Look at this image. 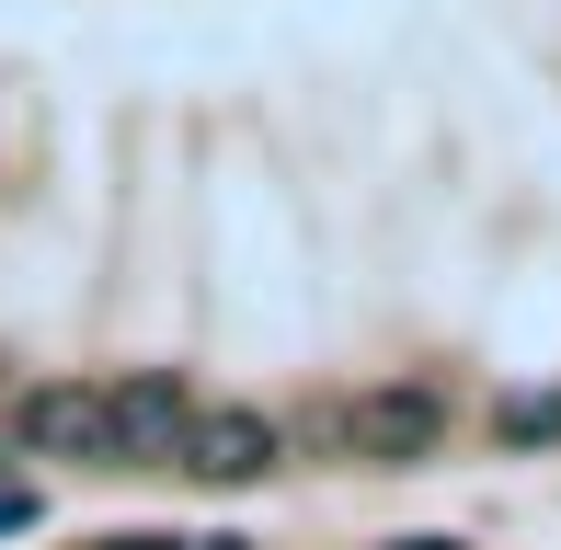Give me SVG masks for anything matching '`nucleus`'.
Instances as JSON below:
<instances>
[{"label":"nucleus","instance_id":"nucleus-1","mask_svg":"<svg viewBox=\"0 0 561 550\" xmlns=\"http://www.w3.org/2000/svg\"><path fill=\"white\" fill-rule=\"evenodd\" d=\"M333 447H344V459H367V470H413V459H436V447H447V390H413V379L355 390V402L333 413Z\"/></svg>","mask_w":561,"mask_h":550},{"label":"nucleus","instance_id":"nucleus-2","mask_svg":"<svg viewBox=\"0 0 561 550\" xmlns=\"http://www.w3.org/2000/svg\"><path fill=\"white\" fill-rule=\"evenodd\" d=\"M23 447H35V459H126L115 379H58V390H23Z\"/></svg>","mask_w":561,"mask_h":550},{"label":"nucleus","instance_id":"nucleus-3","mask_svg":"<svg viewBox=\"0 0 561 550\" xmlns=\"http://www.w3.org/2000/svg\"><path fill=\"white\" fill-rule=\"evenodd\" d=\"M115 424H126V459H184L195 390L172 379V367H138V379H115Z\"/></svg>","mask_w":561,"mask_h":550},{"label":"nucleus","instance_id":"nucleus-4","mask_svg":"<svg viewBox=\"0 0 561 550\" xmlns=\"http://www.w3.org/2000/svg\"><path fill=\"white\" fill-rule=\"evenodd\" d=\"M275 447H287V436H275L264 413H241V402H229V413H195L184 470H195V482H264V470H275Z\"/></svg>","mask_w":561,"mask_h":550},{"label":"nucleus","instance_id":"nucleus-5","mask_svg":"<svg viewBox=\"0 0 561 550\" xmlns=\"http://www.w3.org/2000/svg\"><path fill=\"white\" fill-rule=\"evenodd\" d=\"M493 436L504 447H550L561 436V390H504V402H493Z\"/></svg>","mask_w":561,"mask_h":550},{"label":"nucleus","instance_id":"nucleus-6","mask_svg":"<svg viewBox=\"0 0 561 550\" xmlns=\"http://www.w3.org/2000/svg\"><path fill=\"white\" fill-rule=\"evenodd\" d=\"M12 528H35V493H23V482H0V539H12Z\"/></svg>","mask_w":561,"mask_h":550},{"label":"nucleus","instance_id":"nucleus-7","mask_svg":"<svg viewBox=\"0 0 561 550\" xmlns=\"http://www.w3.org/2000/svg\"><path fill=\"white\" fill-rule=\"evenodd\" d=\"M104 550H172V539H149V528H126V539H104Z\"/></svg>","mask_w":561,"mask_h":550},{"label":"nucleus","instance_id":"nucleus-8","mask_svg":"<svg viewBox=\"0 0 561 550\" xmlns=\"http://www.w3.org/2000/svg\"><path fill=\"white\" fill-rule=\"evenodd\" d=\"M390 550H458V539H390Z\"/></svg>","mask_w":561,"mask_h":550},{"label":"nucleus","instance_id":"nucleus-9","mask_svg":"<svg viewBox=\"0 0 561 550\" xmlns=\"http://www.w3.org/2000/svg\"><path fill=\"white\" fill-rule=\"evenodd\" d=\"M195 550H241V539H195Z\"/></svg>","mask_w":561,"mask_h":550}]
</instances>
